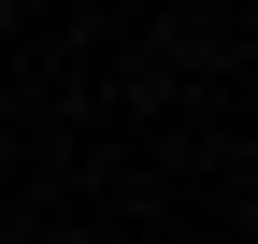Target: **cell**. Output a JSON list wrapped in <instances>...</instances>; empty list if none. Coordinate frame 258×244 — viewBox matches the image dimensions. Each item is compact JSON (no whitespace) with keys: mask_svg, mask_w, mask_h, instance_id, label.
Returning a JSON list of instances; mask_svg holds the SVG:
<instances>
[]
</instances>
